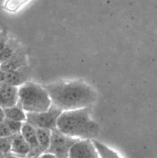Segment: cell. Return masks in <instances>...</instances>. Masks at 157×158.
Returning a JSON list of instances; mask_svg holds the SVG:
<instances>
[{"label": "cell", "mask_w": 157, "mask_h": 158, "mask_svg": "<svg viewBox=\"0 0 157 158\" xmlns=\"http://www.w3.org/2000/svg\"><path fill=\"white\" fill-rule=\"evenodd\" d=\"M62 110L52 104L46 110L40 112H26V123L35 128L53 130L57 128V122Z\"/></svg>", "instance_id": "277c9868"}, {"label": "cell", "mask_w": 157, "mask_h": 158, "mask_svg": "<svg viewBox=\"0 0 157 158\" xmlns=\"http://www.w3.org/2000/svg\"><path fill=\"white\" fill-rule=\"evenodd\" d=\"M18 105L26 112L47 110L52 105L49 95L43 86L26 82L18 87Z\"/></svg>", "instance_id": "3957f363"}, {"label": "cell", "mask_w": 157, "mask_h": 158, "mask_svg": "<svg viewBox=\"0 0 157 158\" xmlns=\"http://www.w3.org/2000/svg\"><path fill=\"white\" fill-rule=\"evenodd\" d=\"M68 158H100L92 140H79L70 149Z\"/></svg>", "instance_id": "8992f818"}, {"label": "cell", "mask_w": 157, "mask_h": 158, "mask_svg": "<svg viewBox=\"0 0 157 158\" xmlns=\"http://www.w3.org/2000/svg\"><path fill=\"white\" fill-rule=\"evenodd\" d=\"M51 133L52 131L50 129L36 128V134L40 155L45 153L48 150L50 143V139H51Z\"/></svg>", "instance_id": "7c38bea8"}, {"label": "cell", "mask_w": 157, "mask_h": 158, "mask_svg": "<svg viewBox=\"0 0 157 158\" xmlns=\"http://www.w3.org/2000/svg\"><path fill=\"white\" fill-rule=\"evenodd\" d=\"M5 119V114H4V110L0 106V122H2Z\"/></svg>", "instance_id": "7402d4cb"}, {"label": "cell", "mask_w": 157, "mask_h": 158, "mask_svg": "<svg viewBox=\"0 0 157 158\" xmlns=\"http://www.w3.org/2000/svg\"><path fill=\"white\" fill-rule=\"evenodd\" d=\"M5 118L8 120L24 123L26 119V112L17 104L16 105L5 109Z\"/></svg>", "instance_id": "4fadbf2b"}, {"label": "cell", "mask_w": 157, "mask_h": 158, "mask_svg": "<svg viewBox=\"0 0 157 158\" xmlns=\"http://www.w3.org/2000/svg\"><path fill=\"white\" fill-rule=\"evenodd\" d=\"M13 137V135L6 137H0V152L3 154H9L10 152Z\"/></svg>", "instance_id": "e0dca14e"}, {"label": "cell", "mask_w": 157, "mask_h": 158, "mask_svg": "<svg viewBox=\"0 0 157 158\" xmlns=\"http://www.w3.org/2000/svg\"><path fill=\"white\" fill-rule=\"evenodd\" d=\"M4 121L5 123H6L7 126H8L10 131L12 132V133L13 135L20 133L21 128L22 126V123H23L8 120V119H7V118H5Z\"/></svg>", "instance_id": "ac0fdd59"}, {"label": "cell", "mask_w": 157, "mask_h": 158, "mask_svg": "<svg viewBox=\"0 0 157 158\" xmlns=\"http://www.w3.org/2000/svg\"><path fill=\"white\" fill-rule=\"evenodd\" d=\"M30 1L31 0H5L3 8L9 13H15Z\"/></svg>", "instance_id": "2e32d148"}, {"label": "cell", "mask_w": 157, "mask_h": 158, "mask_svg": "<svg viewBox=\"0 0 157 158\" xmlns=\"http://www.w3.org/2000/svg\"><path fill=\"white\" fill-rule=\"evenodd\" d=\"M43 87L48 92L52 104L62 111L90 107L97 98L95 89L80 80L60 81Z\"/></svg>", "instance_id": "6da1fadb"}, {"label": "cell", "mask_w": 157, "mask_h": 158, "mask_svg": "<svg viewBox=\"0 0 157 158\" xmlns=\"http://www.w3.org/2000/svg\"><path fill=\"white\" fill-rule=\"evenodd\" d=\"M20 133L26 142L30 145V152L27 157L37 158L40 155L38 143L37 138L36 128L26 122L22 123Z\"/></svg>", "instance_id": "9c48e42d"}, {"label": "cell", "mask_w": 157, "mask_h": 158, "mask_svg": "<svg viewBox=\"0 0 157 158\" xmlns=\"http://www.w3.org/2000/svg\"><path fill=\"white\" fill-rule=\"evenodd\" d=\"M8 39L9 38L6 31H3L0 32V52H1L2 49L4 48Z\"/></svg>", "instance_id": "ffe728a7"}, {"label": "cell", "mask_w": 157, "mask_h": 158, "mask_svg": "<svg viewBox=\"0 0 157 158\" xmlns=\"http://www.w3.org/2000/svg\"><path fill=\"white\" fill-rule=\"evenodd\" d=\"M51 131L50 145L45 153L52 154L57 158H68L72 146L79 139L67 136L57 128Z\"/></svg>", "instance_id": "5b68a950"}, {"label": "cell", "mask_w": 157, "mask_h": 158, "mask_svg": "<svg viewBox=\"0 0 157 158\" xmlns=\"http://www.w3.org/2000/svg\"><path fill=\"white\" fill-rule=\"evenodd\" d=\"M37 158H57V157H55L54 156L50 154L44 153V154H41V156H39L38 157H37Z\"/></svg>", "instance_id": "44dd1931"}, {"label": "cell", "mask_w": 157, "mask_h": 158, "mask_svg": "<svg viewBox=\"0 0 157 158\" xmlns=\"http://www.w3.org/2000/svg\"><path fill=\"white\" fill-rule=\"evenodd\" d=\"M18 87L7 84H0V106L7 109L18 103Z\"/></svg>", "instance_id": "ba28073f"}, {"label": "cell", "mask_w": 157, "mask_h": 158, "mask_svg": "<svg viewBox=\"0 0 157 158\" xmlns=\"http://www.w3.org/2000/svg\"><path fill=\"white\" fill-rule=\"evenodd\" d=\"M10 152L22 158L27 157L30 152V145L20 133L13 135L11 143Z\"/></svg>", "instance_id": "8fae6325"}, {"label": "cell", "mask_w": 157, "mask_h": 158, "mask_svg": "<svg viewBox=\"0 0 157 158\" xmlns=\"http://www.w3.org/2000/svg\"><path fill=\"white\" fill-rule=\"evenodd\" d=\"M3 154L2 153V152H0V158H4L3 157Z\"/></svg>", "instance_id": "603a6c76"}, {"label": "cell", "mask_w": 157, "mask_h": 158, "mask_svg": "<svg viewBox=\"0 0 157 158\" xmlns=\"http://www.w3.org/2000/svg\"><path fill=\"white\" fill-rule=\"evenodd\" d=\"M57 129L79 140L95 139L100 133L99 125L91 118L90 107L63 111L58 120Z\"/></svg>", "instance_id": "7a4b0ae2"}, {"label": "cell", "mask_w": 157, "mask_h": 158, "mask_svg": "<svg viewBox=\"0 0 157 158\" xmlns=\"http://www.w3.org/2000/svg\"><path fill=\"white\" fill-rule=\"evenodd\" d=\"M20 47V43L17 41L9 39L0 52V64L8 60Z\"/></svg>", "instance_id": "5bb4252c"}, {"label": "cell", "mask_w": 157, "mask_h": 158, "mask_svg": "<svg viewBox=\"0 0 157 158\" xmlns=\"http://www.w3.org/2000/svg\"><path fill=\"white\" fill-rule=\"evenodd\" d=\"M29 69L27 66L22 67L16 70L2 71H0V84H7L9 85L19 87L27 82L29 77Z\"/></svg>", "instance_id": "52a82bcc"}, {"label": "cell", "mask_w": 157, "mask_h": 158, "mask_svg": "<svg viewBox=\"0 0 157 158\" xmlns=\"http://www.w3.org/2000/svg\"><path fill=\"white\" fill-rule=\"evenodd\" d=\"M100 158H121L117 152L96 139H92Z\"/></svg>", "instance_id": "9a60e30c"}, {"label": "cell", "mask_w": 157, "mask_h": 158, "mask_svg": "<svg viewBox=\"0 0 157 158\" xmlns=\"http://www.w3.org/2000/svg\"><path fill=\"white\" fill-rule=\"evenodd\" d=\"M14 135L3 120L0 122V137H6Z\"/></svg>", "instance_id": "d6986e66"}, {"label": "cell", "mask_w": 157, "mask_h": 158, "mask_svg": "<svg viewBox=\"0 0 157 158\" xmlns=\"http://www.w3.org/2000/svg\"><path fill=\"white\" fill-rule=\"evenodd\" d=\"M27 58L25 50L20 47L8 60L0 64V71L16 70L22 67L27 66Z\"/></svg>", "instance_id": "30bf717a"}]
</instances>
